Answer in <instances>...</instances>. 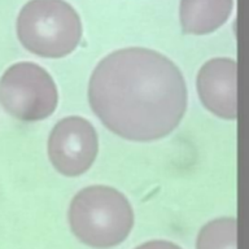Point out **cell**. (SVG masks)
Wrapping results in <instances>:
<instances>
[{
    "label": "cell",
    "mask_w": 249,
    "mask_h": 249,
    "mask_svg": "<svg viewBox=\"0 0 249 249\" xmlns=\"http://www.w3.org/2000/svg\"><path fill=\"white\" fill-rule=\"evenodd\" d=\"M68 221L81 243L93 249H109L127 239L135 214L122 192L97 184L75 194L70 201Z\"/></svg>",
    "instance_id": "2"
},
{
    "label": "cell",
    "mask_w": 249,
    "mask_h": 249,
    "mask_svg": "<svg viewBox=\"0 0 249 249\" xmlns=\"http://www.w3.org/2000/svg\"><path fill=\"white\" fill-rule=\"evenodd\" d=\"M135 249H182L173 241L169 240H151L140 244Z\"/></svg>",
    "instance_id": "9"
},
{
    "label": "cell",
    "mask_w": 249,
    "mask_h": 249,
    "mask_svg": "<svg viewBox=\"0 0 249 249\" xmlns=\"http://www.w3.org/2000/svg\"><path fill=\"white\" fill-rule=\"evenodd\" d=\"M236 75V62L229 57L212 58L197 73L196 89L202 105L223 120L237 117Z\"/></svg>",
    "instance_id": "6"
},
{
    "label": "cell",
    "mask_w": 249,
    "mask_h": 249,
    "mask_svg": "<svg viewBox=\"0 0 249 249\" xmlns=\"http://www.w3.org/2000/svg\"><path fill=\"white\" fill-rule=\"evenodd\" d=\"M0 104L8 114L19 121L46 120L57 108V86L38 64L16 62L0 78Z\"/></svg>",
    "instance_id": "4"
},
{
    "label": "cell",
    "mask_w": 249,
    "mask_h": 249,
    "mask_svg": "<svg viewBox=\"0 0 249 249\" xmlns=\"http://www.w3.org/2000/svg\"><path fill=\"white\" fill-rule=\"evenodd\" d=\"M187 101L182 71L165 54L149 48L114 51L89 78L92 112L109 131L131 142L170 135L186 114Z\"/></svg>",
    "instance_id": "1"
},
{
    "label": "cell",
    "mask_w": 249,
    "mask_h": 249,
    "mask_svg": "<svg viewBox=\"0 0 249 249\" xmlns=\"http://www.w3.org/2000/svg\"><path fill=\"white\" fill-rule=\"evenodd\" d=\"M82 21L65 0H30L17 17V36L25 50L46 58H62L77 50Z\"/></svg>",
    "instance_id": "3"
},
{
    "label": "cell",
    "mask_w": 249,
    "mask_h": 249,
    "mask_svg": "<svg viewBox=\"0 0 249 249\" xmlns=\"http://www.w3.org/2000/svg\"><path fill=\"white\" fill-rule=\"evenodd\" d=\"M48 159L64 177H79L89 171L99 152V138L93 124L83 117H65L54 124L48 136Z\"/></svg>",
    "instance_id": "5"
},
{
    "label": "cell",
    "mask_w": 249,
    "mask_h": 249,
    "mask_svg": "<svg viewBox=\"0 0 249 249\" xmlns=\"http://www.w3.org/2000/svg\"><path fill=\"white\" fill-rule=\"evenodd\" d=\"M236 219L215 218L202 226L196 239V249H236Z\"/></svg>",
    "instance_id": "8"
},
{
    "label": "cell",
    "mask_w": 249,
    "mask_h": 249,
    "mask_svg": "<svg viewBox=\"0 0 249 249\" xmlns=\"http://www.w3.org/2000/svg\"><path fill=\"white\" fill-rule=\"evenodd\" d=\"M233 0H180L179 18L184 34L206 35L223 26Z\"/></svg>",
    "instance_id": "7"
}]
</instances>
